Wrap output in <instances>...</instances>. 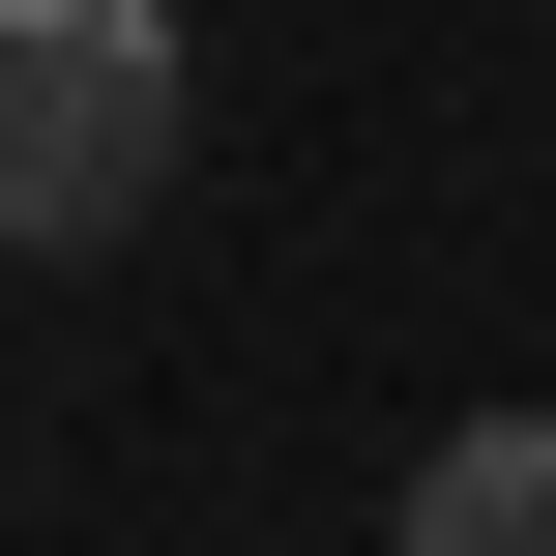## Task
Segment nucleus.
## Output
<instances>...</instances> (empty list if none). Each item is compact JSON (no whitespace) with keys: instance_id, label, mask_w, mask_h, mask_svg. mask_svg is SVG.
<instances>
[{"instance_id":"1","label":"nucleus","mask_w":556,"mask_h":556,"mask_svg":"<svg viewBox=\"0 0 556 556\" xmlns=\"http://www.w3.org/2000/svg\"><path fill=\"white\" fill-rule=\"evenodd\" d=\"M176 117H205L176 0H0V205H29L59 264L176 205Z\"/></svg>"},{"instance_id":"2","label":"nucleus","mask_w":556,"mask_h":556,"mask_svg":"<svg viewBox=\"0 0 556 556\" xmlns=\"http://www.w3.org/2000/svg\"><path fill=\"white\" fill-rule=\"evenodd\" d=\"M410 556H556V410H469L410 469Z\"/></svg>"}]
</instances>
